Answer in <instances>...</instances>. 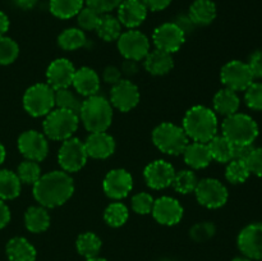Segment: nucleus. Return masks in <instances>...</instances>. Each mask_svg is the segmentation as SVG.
<instances>
[{"mask_svg":"<svg viewBox=\"0 0 262 261\" xmlns=\"http://www.w3.org/2000/svg\"><path fill=\"white\" fill-rule=\"evenodd\" d=\"M74 192V183L69 173L53 170L40 177L33 184V197L43 207H58L66 204Z\"/></svg>","mask_w":262,"mask_h":261,"instance_id":"obj_1","label":"nucleus"},{"mask_svg":"<svg viewBox=\"0 0 262 261\" xmlns=\"http://www.w3.org/2000/svg\"><path fill=\"white\" fill-rule=\"evenodd\" d=\"M182 128L192 141L207 143L217 133L216 113L202 105L192 106L184 114Z\"/></svg>","mask_w":262,"mask_h":261,"instance_id":"obj_2","label":"nucleus"},{"mask_svg":"<svg viewBox=\"0 0 262 261\" xmlns=\"http://www.w3.org/2000/svg\"><path fill=\"white\" fill-rule=\"evenodd\" d=\"M78 117L90 133L106 132L113 120V106L105 97L94 95L82 101Z\"/></svg>","mask_w":262,"mask_h":261,"instance_id":"obj_3","label":"nucleus"},{"mask_svg":"<svg viewBox=\"0 0 262 261\" xmlns=\"http://www.w3.org/2000/svg\"><path fill=\"white\" fill-rule=\"evenodd\" d=\"M223 136L233 145H253L258 136V125L252 117L242 113L225 117L222 124Z\"/></svg>","mask_w":262,"mask_h":261,"instance_id":"obj_4","label":"nucleus"},{"mask_svg":"<svg viewBox=\"0 0 262 261\" xmlns=\"http://www.w3.org/2000/svg\"><path fill=\"white\" fill-rule=\"evenodd\" d=\"M79 124V117L76 113L66 109H53L45 117L42 123L46 137L54 141H66L73 137Z\"/></svg>","mask_w":262,"mask_h":261,"instance_id":"obj_5","label":"nucleus"},{"mask_svg":"<svg viewBox=\"0 0 262 261\" xmlns=\"http://www.w3.org/2000/svg\"><path fill=\"white\" fill-rule=\"evenodd\" d=\"M152 141L161 153L174 156L183 154L189 143L183 128L169 122L161 123L154 129Z\"/></svg>","mask_w":262,"mask_h":261,"instance_id":"obj_6","label":"nucleus"},{"mask_svg":"<svg viewBox=\"0 0 262 261\" xmlns=\"http://www.w3.org/2000/svg\"><path fill=\"white\" fill-rule=\"evenodd\" d=\"M23 106L32 117H46L55 106V90L48 83H36L23 95Z\"/></svg>","mask_w":262,"mask_h":261,"instance_id":"obj_7","label":"nucleus"},{"mask_svg":"<svg viewBox=\"0 0 262 261\" xmlns=\"http://www.w3.org/2000/svg\"><path fill=\"white\" fill-rule=\"evenodd\" d=\"M87 151L84 143L76 137H71L63 141L58 153L59 165L67 173L79 171L86 164Z\"/></svg>","mask_w":262,"mask_h":261,"instance_id":"obj_8","label":"nucleus"},{"mask_svg":"<svg viewBox=\"0 0 262 261\" xmlns=\"http://www.w3.org/2000/svg\"><path fill=\"white\" fill-rule=\"evenodd\" d=\"M220 79L227 89L235 92L246 91L255 82L248 64L241 60H232L225 64L220 72Z\"/></svg>","mask_w":262,"mask_h":261,"instance_id":"obj_9","label":"nucleus"},{"mask_svg":"<svg viewBox=\"0 0 262 261\" xmlns=\"http://www.w3.org/2000/svg\"><path fill=\"white\" fill-rule=\"evenodd\" d=\"M194 193L197 201L207 209H219L224 206L229 196L227 187L215 178H205L199 181Z\"/></svg>","mask_w":262,"mask_h":261,"instance_id":"obj_10","label":"nucleus"},{"mask_svg":"<svg viewBox=\"0 0 262 261\" xmlns=\"http://www.w3.org/2000/svg\"><path fill=\"white\" fill-rule=\"evenodd\" d=\"M118 49L119 53L125 59L130 60H141L145 59L150 53V41L147 36L137 30H129L122 33L118 38Z\"/></svg>","mask_w":262,"mask_h":261,"instance_id":"obj_11","label":"nucleus"},{"mask_svg":"<svg viewBox=\"0 0 262 261\" xmlns=\"http://www.w3.org/2000/svg\"><path fill=\"white\" fill-rule=\"evenodd\" d=\"M18 150L27 160L40 163L49 154L48 138L37 130H26L18 137Z\"/></svg>","mask_w":262,"mask_h":261,"instance_id":"obj_12","label":"nucleus"},{"mask_svg":"<svg viewBox=\"0 0 262 261\" xmlns=\"http://www.w3.org/2000/svg\"><path fill=\"white\" fill-rule=\"evenodd\" d=\"M152 41L156 49L173 54L182 48L186 41V33L174 22H168L154 31Z\"/></svg>","mask_w":262,"mask_h":261,"instance_id":"obj_13","label":"nucleus"},{"mask_svg":"<svg viewBox=\"0 0 262 261\" xmlns=\"http://www.w3.org/2000/svg\"><path fill=\"white\" fill-rule=\"evenodd\" d=\"M140 102L138 87L129 79H120L110 90V104L120 112H130Z\"/></svg>","mask_w":262,"mask_h":261,"instance_id":"obj_14","label":"nucleus"},{"mask_svg":"<svg viewBox=\"0 0 262 261\" xmlns=\"http://www.w3.org/2000/svg\"><path fill=\"white\" fill-rule=\"evenodd\" d=\"M238 248L250 260H262V223H252L238 234Z\"/></svg>","mask_w":262,"mask_h":261,"instance_id":"obj_15","label":"nucleus"},{"mask_svg":"<svg viewBox=\"0 0 262 261\" xmlns=\"http://www.w3.org/2000/svg\"><path fill=\"white\" fill-rule=\"evenodd\" d=\"M102 188L107 197L122 200L129 194L133 188V178L125 169H113L105 176Z\"/></svg>","mask_w":262,"mask_h":261,"instance_id":"obj_16","label":"nucleus"},{"mask_svg":"<svg viewBox=\"0 0 262 261\" xmlns=\"http://www.w3.org/2000/svg\"><path fill=\"white\" fill-rule=\"evenodd\" d=\"M176 170L170 163L165 160H155L148 164L143 171L147 186L152 189H164L171 186Z\"/></svg>","mask_w":262,"mask_h":261,"instance_id":"obj_17","label":"nucleus"},{"mask_svg":"<svg viewBox=\"0 0 262 261\" xmlns=\"http://www.w3.org/2000/svg\"><path fill=\"white\" fill-rule=\"evenodd\" d=\"M74 73H76V68L72 61L66 58L55 59L51 61L46 71L48 84L55 91L60 89H68L69 86H72Z\"/></svg>","mask_w":262,"mask_h":261,"instance_id":"obj_18","label":"nucleus"},{"mask_svg":"<svg viewBox=\"0 0 262 261\" xmlns=\"http://www.w3.org/2000/svg\"><path fill=\"white\" fill-rule=\"evenodd\" d=\"M152 216L163 225H176L183 217V207L178 200L169 196H163L155 200L152 207Z\"/></svg>","mask_w":262,"mask_h":261,"instance_id":"obj_19","label":"nucleus"},{"mask_svg":"<svg viewBox=\"0 0 262 261\" xmlns=\"http://www.w3.org/2000/svg\"><path fill=\"white\" fill-rule=\"evenodd\" d=\"M147 10L142 0H123L118 7V19L122 26L133 30L145 22Z\"/></svg>","mask_w":262,"mask_h":261,"instance_id":"obj_20","label":"nucleus"},{"mask_svg":"<svg viewBox=\"0 0 262 261\" xmlns=\"http://www.w3.org/2000/svg\"><path fill=\"white\" fill-rule=\"evenodd\" d=\"M87 155L92 159H107L115 151V141L106 132L90 133L84 141Z\"/></svg>","mask_w":262,"mask_h":261,"instance_id":"obj_21","label":"nucleus"},{"mask_svg":"<svg viewBox=\"0 0 262 261\" xmlns=\"http://www.w3.org/2000/svg\"><path fill=\"white\" fill-rule=\"evenodd\" d=\"M72 84L82 96H94V95H97L100 90L99 74L90 67H82V68L76 69Z\"/></svg>","mask_w":262,"mask_h":261,"instance_id":"obj_22","label":"nucleus"},{"mask_svg":"<svg viewBox=\"0 0 262 261\" xmlns=\"http://www.w3.org/2000/svg\"><path fill=\"white\" fill-rule=\"evenodd\" d=\"M184 161L192 169H204L212 161L207 143L192 142L187 145L183 151Z\"/></svg>","mask_w":262,"mask_h":261,"instance_id":"obj_23","label":"nucleus"},{"mask_svg":"<svg viewBox=\"0 0 262 261\" xmlns=\"http://www.w3.org/2000/svg\"><path fill=\"white\" fill-rule=\"evenodd\" d=\"M174 60L170 53L163 50L150 51L145 58V68L154 76H164L173 69Z\"/></svg>","mask_w":262,"mask_h":261,"instance_id":"obj_24","label":"nucleus"},{"mask_svg":"<svg viewBox=\"0 0 262 261\" xmlns=\"http://www.w3.org/2000/svg\"><path fill=\"white\" fill-rule=\"evenodd\" d=\"M216 5L212 0H194L189 7L188 15L196 26H207L216 18Z\"/></svg>","mask_w":262,"mask_h":261,"instance_id":"obj_25","label":"nucleus"},{"mask_svg":"<svg viewBox=\"0 0 262 261\" xmlns=\"http://www.w3.org/2000/svg\"><path fill=\"white\" fill-rule=\"evenodd\" d=\"M7 256L9 261H35L36 250L28 240L14 237L7 243Z\"/></svg>","mask_w":262,"mask_h":261,"instance_id":"obj_26","label":"nucleus"},{"mask_svg":"<svg viewBox=\"0 0 262 261\" xmlns=\"http://www.w3.org/2000/svg\"><path fill=\"white\" fill-rule=\"evenodd\" d=\"M241 100L237 92L229 89H222L214 96V110L220 115L229 117V115L238 113Z\"/></svg>","mask_w":262,"mask_h":261,"instance_id":"obj_27","label":"nucleus"},{"mask_svg":"<svg viewBox=\"0 0 262 261\" xmlns=\"http://www.w3.org/2000/svg\"><path fill=\"white\" fill-rule=\"evenodd\" d=\"M25 225L31 233H42L50 227V215L43 206H31L25 212Z\"/></svg>","mask_w":262,"mask_h":261,"instance_id":"obj_28","label":"nucleus"},{"mask_svg":"<svg viewBox=\"0 0 262 261\" xmlns=\"http://www.w3.org/2000/svg\"><path fill=\"white\" fill-rule=\"evenodd\" d=\"M22 182L18 178L17 173L8 169H0V199L14 200L20 193Z\"/></svg>","mask_w":262,"mask_h":261,"instance_id":"obj_29","label":"nucleus"},{"mask_svg":"<svg viewBox=\"0 0 262 261\" xmlns=\"http://www.w3.org/2000/svg\"><path fill=\"white\" fill-rule=\"evenodd\" d=\"M210 154H211L212 160H216L219 163H229L233 160V151L234 145L224 136H215L212 140L207 142Z\"/></svg>","mask_w":262,"mask_h":261,"instance_id":"obj_30","label":"nucleus"},{"mask_svg":"<svg viewBox=\"0 0 262 261\" xmlns=\"http://www.w3.org/2000/svg\"><path fill=\"white\" fill-rule=\"evenodd\" d=\"M84 0H50L49 8L51 14L60 19H69L81 12Z\"/></svg>","mask_w":262,"mask_h":261,"instance_id":"obj_31","label":"nucleus"},{"mask_svg":"<svg viewBox=\"0 0 262 261\" xmlns=\"http://www.w3.org/2000/svg\"><path fill=\"white\" fill-rule=\"evenodd\" d=\"M95 31L100 36V38L110 42V41L118 40L119 36L122 35V23L113 15L102 14Z\"/></svg>","mask_w":262,"mask_h":261,"instance_id":"obj_32","label":"nucleus"},{"mask_svg":"<svg viewBox=\"0 0 262 261\" xmlns=\"http://www.w3.org/2000/svg\"><path fill=\"white\" fill-rule=\"evenodd\" d=\"M101 240L95 233L86 232L77 238L76 247L77 251L84 258H92L99 256L101 251Z\"/></svg>","mask_w":262,"mask_h":261,"instance_id":"obj_33","label":"nucleus"},{"mask_svg":"<svg viewBox=\"0 0 262 261\" xmlns=\"http://www.w3.org/2000/svg\"><path fill=\"white\" fill-rule=\"evenodd\" d=\"M58 44L64 50H77V49H81L84 46L86 35L81 28H67L59 35Z\"/></svg>","mask_w":262,"mask_h":261,"instance_id":"obj_34","label":"nucleus"},{"mask_svg":"<svg viewBox=\"0 0 262 261\" xmlns=\"http://www.w3.org/2000/svg\"><path fill=\"white\" fill-rule=\"evenodd\" d=\"M128 216H129V211L122 202H113L105 209L104 212L105 222L113 228H119L124 225L127 223Z\"/></svg>","mask_w":262,"mask_h":261,"instance_id":"obj_35","label":"nucleus"},{"mask_svg":"<svg viewBox=\"0 0 262 261\" xmlns=\"http://www.w3.org/2000/svg\"><path fill=\"white\" fill-rule=\"evenodd\" d=\"M251 176L250 168L247 161L242 160H230L225 169V178L233 184L245 183Z\"/></svg>","mask_w":262,"mask_h":261,"instance_id":"obj_36","label":"nucleus"},{"mask_svg":"<svg viewBox=\"0 0 262 261\" xmlns=\"http://www.w3.org/2000/svg\"><path fill=\"white\" fill-rule=\"evenodd\" d=\"M55 106L59 109L71 110L76 114H79L82 101L68 87V89H60L55 91Z\"/></svg>","mask_w":262,"mask_h":261,"instance_id":"obj_37","label":"nucleus"},{"mask_svg":"<svg viewBox=\"0 0 262 261\" xmlns=\"http://www.w3.org/2000/svg\"><path fill=\"white\" fill-rule=\"evenodd\" d=\"M199 179H197L196 174L192 170H182L179 173H176L173 179V188L177 192L182 194H188L191 192H194L196 189Z\"/></svg>","mask_w":262,"mask_h":261,"instance_id":"obj_38","label":"nucleus"},{"mask_svg":"<svg viewBox=\"0 0 262 261\" xmlns=\"http://www.w3.org/2000/svg\"><path fill=\"white\" fill-rule=\"evenodd\" d=\"M17 176L22 183L35 184L42 174H41V168L37 161L27 160L26 159L25 161H22L18 165Z\"/></svg>","mask_w":262,"mask_h":261,"instance_id":"obj_39","label":"nucleus"},{"mask_svg":"<svg viewBox=\"0 0 262 261\" xmlns=\"http://www.w3.org/2000/svg\"><path fill=\"white\" fill-rule=\"evenodd\" d=\"M19 54V46L13 38L0 36V66L12 64Z\"/></svg>","mask_w":262,"mask_h":261,"instance_id":"obj_40","label":"nucleus"},{"mask_svg":"<svg viewBox=\"0 0 262 261\" xmlns=\"http://www.w3.org/2000/svg\"><path fill=\"white\" fill-rule=\"evenodd\" d=\"M101 15L102 14H100L97 10L90 7H84L77 14V22H78L82 31H95L99 25Z\"/></svg>","mask_w":262,"mask_h":261,"instance_id":"obj_41","label":"nucleus"},{"mask_svg":"<svg viewBox=\"0 0 262 261\" xmlns=\"http://www.w3.org/2000/svg\"><path fill=\"white\" fill-rule=\"evenodd\" d=\"M154 197L147 192H141L132 197V209L133 211L140 215H147L152 211Z\"/></svg>","mask_w":262,"mask_h":261,"instance_id":"obj_42","label":"nucleus"},{"mask_svg":"<svg viewBox=\"0 0 262 261\" xmlns=\"http://www.w3.org/2000/svg\"><path fill=\"white\" fill-rule=\"evenodd\" d=\"M215 230H216V228H215L212 223L200 222L191 228L189 234H191L192 240H194L196 242H204V241H207L211 237H214Z\"/></svg>","mask_w":262,"mask_h":261,"instance_id":"obj_43","label":"nucleus"},{"mask_svg":"<svg viewBox=\"0 0 262 261\" xmlns=\"http://www.w3.org/2000/svg\"><path fill=\"white\" fill-rule=\"evenodd\" d=\"M246 104L253 110H262V82H253L245 95Z\"/></svg>","mask_w":262,"mask_h":261,"instance_id":"obj_44","label":"nucleus"},{"mask_svg":"<svg viewBox=\"0 0 262 261\" xmlns=\"http://www.w3.org/2000/svg\"><path fill=\"white\" fill-rule=\"evenodd\" d=\"M123 0H86L87 7L97 10L100 14H107L112 10L117 9Z\"/></svg>","mask_w":262,"mask_h":261,"instance_id":"obj_45","label":"nucleus"},{"mask_svg":"<svg viewBox=\"0 0 262 261\" xmlns=\"http://www.w3.org/2000/svg\"><path fill=\"white\" fill-rule=\"evenodd\" d=\"M247 165L251 174L262 177V147L253 148L250 159L247 160Z\"/></svg>","mask_w":262,"mask_h":261,"instance_id":"obj_46","label":"nucleus"},{"mask_svg":"<svg viewBox=\"0 0 262 261\" xmlns=\"http://www.w3.org/2000/svg\"><path fill=\"white\" fill-rule=\"evenodd\" d=\"M248 67L253 74V78H262V50L255 51L248 59Z\"/></svg>","mask_w":262,"mask_h":261,"instance_id":"obj_47","label":"nucleus"},{"mask_svg":"<svg viewBox=\"0 0 262 261\" xmlns=\"http://www.w3.org/2000/svg\"><path fill=\"white\" fill-rule=\"evenodd\" d=\"M253 145H234L233 151V160L247 161L253 151Z\"/></svg>","mask_w":262,"mask_h":261,"instance_id":"obj_48","label":"nucleus"},{"mask_svg":"<svg viewBox=\"0 0 262 261\" xmlns=\"http://www.w3.org/2000/svg\"><path fill=\"white\" fill-rule=\"evenodd\" d=\"M102 78L106 83L110 84H115L117 82H119L122 79V72H120L119 68L114 66L106 67L104 69V73H102Z\"/></svg>","mask_w":262,"mask_h":261,"instance_id":"obj_49","label":"nucleus"},{"mask_svg":"<svg viewBox=\"0 0 262 261\" xmlns=\"http://www.w3.org/2000/svg\"><path fill=\"white\" fill-rule=\"evenodd\" d=\"M142 2L148 10L159 12V10H164L165 8H168L173 0H142Z\"/></svg>","mask_w":262,"mask_h":261,"instance_id":"obj_50","label":"nucleus"},{"mask_svg":"<svg viewBox=\"0 0 262 261\" xmlns=\"http://www.w3.org/2000/svg\"><path fill=\"white\" fill-rule=\"evenodd\" d=\"M174 23H176V25L178 26V27L181 28V30L186 33V35L187 33L192 32L194 28V26H196L193 22H192V19L189 18V15H179Z\"/></svg>","mask_w":262,"mask_h":261,"instance_id":"obj_51","label":"nucleus"},{"mask_svg":"<svg viewBox=\"0 0 262 261\" xmlns=\"http://www.w3.org/2000/svg\"><path fill=\"white\" fill-rule=\"evenodd\" d=\"M9 222H10V210L9 207H8V205L4 202V200L0 199V229L7 227Z\"/></svg>","mask_w":262,"mask_h":261,"instance_id":"obj_52","label":"nucleus"},{"mask_svg":"<svg viewBox=\"0 0 262 261\" xmlns=\"http://www.w3.org/2000/svg\"><path fill=\"white\" fill-rule=\"evenodd\" d=\"M138 71V66H137V61L136 60H130V59H125L122 64V69L120 72L127 76H133V74L137 73Z\"/></svg>","mask_w":262,"mask_h":261,"instance_id":"obj_53","label":"nucleus"},{"mask_svg":"<svg viewBox=\"0 0 262 261\" xmlns=\"http://www.w3.org/2000/svg\"><path fill=\"white\" fill-rule=\"evenodd\" d=\"M13 3H14L18 8H20V9L28 10L32 9V8L37 4L38 0H13Z\"/></svg>","mask_w":262,"mask_h":261,"instance_id":"obj_54","label":"nucleus"},{"mask_svg":"<svg viewBox=\"0 0 262 261\" xmlns=\"http://www.w3.org/2000/svg\"><path fill=\"white\" fill-rule=\"evenodd\" d=\"M9 30V18L5 13L0 12V36H4Z\"/></svg>","mask_w":262,"mask_h":261,"instance_id":"obj_55","label":"nucleus"},{"mask_svg":"<svg viewBox=\"0 0 262 261\" xmlns=\"http://www.w3.org/2000/svg\"><path fill=\"white\" fill-rule=\"evenodd\" d=\"M5 156H7V151H5V147L3 146V143L0 142V165L4 163L5 160Z\"/></svg>","mask_w":262,"mask_h":261,"instance_id":"obj_56","label":"nucleus"},{"mask_svg":"<svg viewBox=\"0 0 262 261\" xmlns=\"http://www.w3.org/2000/svg\"><path fill=\"white\" fill-rule=\"evenodd\" d=\"M86 261H106V260H105V258H102V257H99V256H96V257L86 258Z\"/></svg>","mask_w":262,"mask_h":261,"instance_id":"obj_57","label":"nucleus"},{"mask_svg":"<svg viewBox=\"0 0 262 261\" xmlns=\"http://www.w3.org/2000/svg\"><path fill=\"white\" fill-rule=\"evenodd\" d=\"M232 261H251L250 258H247V257H245V256H243V257H235V258H233Z\"/></svg>","mask_w":262,"mask_h":261,"instance_id":"obj_58","label":"nucleus"},{"mask_svg":"<svg viewBox=\"0 0 262 261\" xmlns=\"http://www.w3.org/2000/svg\"><path fill=\"white\" fill-rule=\"evenodd\" d=\"M161 261H170V260H161Z\"/></svg>","mask_w":262,"mask_h":261,"instance_id":"obj_59","label":"nucleus"}]
</instances>
